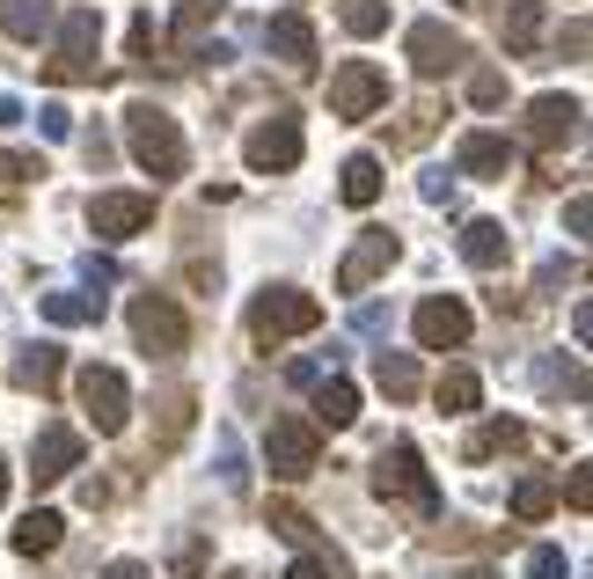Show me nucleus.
<instances>
[{
    "label": "nucleus",
    "instance_id": "1",
    "mask_svg": "<svg viewBox=\"0 0 593 579\" xmlns=\"http://www.w3.org/2000/svg\"><path fill=\"white\" fill-rule=\"evenodd\" d=\"M125 147H132V161H140L155 184H176L184 176V133H176V118L161 104H132L125 110Z\"/></svg>",
    "mask_w": 593,
    "mask_h": 579
},
{
    "label": "nucleus",
    "instance_id": "2",
    "mask_svg": "<svg viewBox=\"0 0 593 579\" xmlns=\"http://www.w3.org/2000/svg\"><path fill=\"white\" fill-rule=\"evenodd\" d=\"M315 323H323V301L300 294V286H264V294L249 301V337H264V345H279V337H308Z\"/></svg>",
    "mask_w": 593,
    "mask_h": 579
},
{
    "label": "nucleus",
    "instance_id": "3",
    "mask_svg": "<svg viewBox=\"0 0 593 579\" xmlns=\"http://www.w3.org/2000/svg\"><path fill=\"white\" fill-rule=\"evenodd\" d=\"M59 30V52H52V81H96V45H103V16L96 8H67V16L52 22Z\"/></svg>",
    "mask_w": 593,
    "mask_h": 579
},
{
    "label": "nucleus",
    "instance_id": "4",
    "mask_svg": "<svg viewBox=\"0 0 593 579\" xmlns=\"http://www.w3.org/2000/svg\"><path fill=\"white\" fill-rule=\"evenodd\" d=\"M374 492H382V499H411L418 513H439V492H433V477H425V455L411 448V440L382 448V462H374Z\"/></svg>",
    "mask_w": 593,
    "mask_h": 579
},
{
    "label": "nucleus",
    "instance_id": "5",
    "mask_svg": "<svg viewBox=\"0 0 593 579\" xmlns=\"http://www.w3.org/2000/svg\"><path fill=\"white\" fill-rule=\"evenodd\" d=\"M132 337H140L147 360H176V352L191 345V323H184V308L169 294H140L132 301Z\"/></svg>",
    "mask_w": 593,
    "mask_h": 579
},
{
    "label": "nucleus",
    "instance_id": "6",
    "mask_svg": "<svg viewBox=\"0 0 593 579\" xmlns=\"http://www.w3.org/2000/svg\"><path fill=\"white\" fill-rule=\"evenodd\" d=\"M382 104H388V73L374 67V59H345V67L330 73V118L359 125V118H374Z\"/></svg>",
    "mask_w": 593,
    "mask_h": 579
},
{
    "label": "nucleus",
    "instance_id": "7",
    "mask_svg": "<svg viewBox=\"0 0 593 579\" xmlns=\"http://www.w3.org/2000/svg\"><path fill=\"white\" fill-rule=\"evenodd\" d=\"M396 257H403V243H396L388 228H359V243H352L345 264H337V294H367V286L382 279Z\"/></svg>",
    "mask_w": 593,
    "mask_h": 579
},
{
    "label": "nucleus",
    "instance_id": "8",
    "mask_svg": "<svg viewBox=\"0 0 593 579\" xmlns=\"http://www.w3.org/2000/svg\"><path fill=\"white\" fill-rule=\"evenodd\" d=\"M243 161H249L257 176L294 169V161H300V125H294V110H271V118H264L257 133L243 140Z\"/></svg>",
    "mask_w": 593,
    "mask_h": 579
},
{
    "label": "nucleus",
    "instance_id": "9",
    "mask_svg": "<svg viewBox=\"0 0 593 579\" xmlns=\"http://www.w3.org/2000/svg\"><path fill=\"white\" fill-rule=\"evenodd\" d=\"M81 411L96 433H125V419H132V389H125L118 367H81Z\"/></svg>",
    "mask_w": 593,
    "mask_h": 579
},
{
    "label": "nucleus",
    "instance_id": "10",
    "mask_svg": "<svg viewBox=\"0 0 593 579\" xmlns=\"http://www.w3.org/2000/svg\"><path fill=\"white\" fill-rule=\"evenodd\" d=\"M315 455H323V440H315L308 419H271V433H264V462H271V477H308Z\"/></svg>",
    "mask_w": 593,
    "mask_h": 579
},
{
    "label": "nucleus",
    "instance_id": "11",
    "mask_svg": "<svg viewBox=\"0 0 593 579\" xmlns=\"http://www.w3.org/2000/svg\"><path fill=\"white\" fill-rule=\"evenodd\" d=\"M470 301H462V294H425L418 301V316H411V331H418V345L425 352H454V345H462V337H470Z\"/></svg>",
    "mask_w": 593,
    "mask_h": 579
},
{
    "label": "nucleus",
    "instance_id": "12",
    "mask_svg": "<svg viewBox=\"0 0 593 579\" xmlns=\"http://www.w3.org/2000/svg\"><path fill=\"white\" fill-rule=\"evenodd\" d=\"M403 52H411V67H418L425 81H439V73H454L462 59H470V37H462V30H447V22H411Z\"/></svg>",
    "mask_w": 593,
    "mask_h": 579
},
{
    "label": "nucleus",
    "instance_id": "13",
    "mask_svg": "<svg viewBox=\"0 0 593 579\" xmlns=\"http://www.w3.org/2000/svg\"><path fill=\"white\" fill-rule=\"evenodd\" d=\"M147 220H155V198L147 192H96L88 198V228L103 235V243H132Z\"/></svg>",
    "mask_w": 593,
    "mask_h": 579
},
{
    "label": "nucleus",
    "instance_id": "14",
    "mask_svg": "<svg viewBox=\"0 0 593 579\" xmlns=\"http://www.w3.org/2000/svg\"><path fill=\"white\" fill-rule=\"evenodd\" d=\"M586 133V104L579 96H535L527 104V140L535 147H564V140H579Z\"/></svg>",
    "mask_w": 593,
    "mask_h": 579
},
{
    "label": "nucleus",
    "instance_id": "15",
    "mask_svg": "<svg viewBox=\"0 0 593 579\" xmlns=\"http://www.w3.org/2000/svg\"><path fill=\"white\" fill-rule=\"evenodd\" d=\"M81 470V433L73 425H45V433L30 440V477L37 484H59V477Z\"/></svg>",
    "mask_w": 593,
    "mask_h": 579
},
{
    "label": "nucleus",
    "instance_id": "16",
    "mask_svg": "<svg viewBox=\"0 0 593 579\" xmlns=\"http://www.w3.org/2000/svg\"><path fill=\"white\" fill-rule=\"evenodd\" d=\"M454 169L476 176V184H498V176H513V140H498V133H462V140H454Z\"/></svg>",
    "mask_w": 593,
    "mask_h": 579
},
{
    "label": "nucleus",
    "instance_id": "17",
    "mask_svg": "<svg viewBox=\"0 0 593 579\" xmlns=\"http://www.w3.org/2000/svg\"><path fill=\"white\" fill-rule=\"evenodd\" d=\"M264 45H271L286 67H315V22H300V16H271L264 22Z\"/></svg>",
    "mask_w": 593,
    "mask_h": 579
},
{
    "label": "nucleus",
    "instance_id": "18",
    "mask_svg": "<svg viewBox=\"0 0 593 579\" xmlns=\"http://www.w3.org/2000/svg\"><path fill=\"white\" fill-rule=\"evenodd\" d=\"M59 8L52 0H0V30L16 37V45H37V37H52Z\"/></svg>",
    "mask_w": 593,
    "mask_h": 579
},
{
    "label": "nucleus",
    "instance_id": "19",
    "mask_svg": "<svg viewBox=\"0 0 593 579\" xmlns=\"http://www.w3.org/2000/svg\"><path fill=\"white\" fill-rule=\"evenodd\" d=\"M462 257H470L476 272H498V264L513 257V235L498 228V220H470V228H462Z\"/></svg>",
    "mask_w": 593,
    "mask_h": 579
},
{
    "label": "nucleus",
    "instance_id": "20",
    "mask_svg": "<svg viewBox=\"0 0 593 579\" xmlns=\"http://www.w3.org/2000/svg\"><path fill=\"white\" fill-rule=\"evenodd\" d=\"M59 374H67V352L59 345H22V360H16V389H59Z\"/></svg>",
    "mask_w": 593,
    "mask_h": 579
},
{
    "label": "nucleus",
    "instance_id": "21",
    "mask_svg": "<svg viewBox=\"0 0 593 579\" xmlns=\"http://www.w3.org/2000/svg\"><path fill=\"white\" fill-rule=\"evenodd\" d=\"M433 404L447 411V419H470V411L484 404V382H476L470 367H447V374H439V382H433Z\"/></svg>",
    "mask_w": 593,
    "mask_h": 579
},
{
    "label": "nucleus",
    "instance_id": "22",
    "mask_svg": "<svg viewBox=\"0 0 593 579\" xmlns=\"http://www.w3.org/2000/svg\"><path fill=\"white\" fill-rule=\"evenodd\" d=\"M352 419H359V389H352V382H337V374H330V382H315V425L345 433Z\"/></svg>",
    "mask_w": 593,
    "mask_h": 579
},
{
    "label": "nucleus",
    "instance_id": "23",
    "mask_svg": "<svg viewBox=\"0 0 593 579\" xmlns=\"http://www.w3.org/2000/svg\"><path fill=\"white\" fill-rule=\"evenodd\" d=\"M337 198H345V206H374V198H382V161L352 155L345 169H337Z\"/></svg>",
    "mask_w": 593,
    "mask_h": 579
},
{
    "label": "nucleus",
    "instance_id": "24",
    "mask_svg": "<svg viewBox=\"0 0 593 579\" xmlns=\"http://www.w3.org/2000/svg\"><path fill=\"white\" fill-rule=\"evenodd\" d=\"M37 308H45V323H59V331H81V323L103 316V294H45Z\"/></svg>",
    "mask_w": 593,
    "mask_h": 579
},
{
    "label": "nucleus",
    "instance_id": "25",
    "mask_svg": "<svg viewBox=\"0 0 593 579\" xmlns=\"http://www.w3.org/2000/svg\"><path fill=\"white\" fill-rule=\"evenodd\" d=\"M59 536H67V521H59L52 507H37L30 521L16 528V550H22V558H52V550H59Z\"/></svg>",
    "mask_w": 593,
    "mask_h": 579
},
{
    "label": "nucleus",
    "instance_id": "26",
    "mask_svg": "<svg viewBox=\"0 0 593 579\" xmlns=\"http://www.w3.org/2000/svg\"><path fill=\"white\" fill-rule=\"evenodd\" d=\"M213 22H220V0H184V8H176V59H191Z\"/></svg>",
    "mask_w": 593,
    "mask_h": 579
},
{
    "label": "nucleus",
    "instance_id": "27",
    "mask_svg": "<svg viewBox=\"0 0 593 579\" xmlns=\"http://www.w3.org/2000/svg\"><path fill=\"white\" fill-rule=\"evenodd\" d=\"M557 513V484L550 477H521L513 484V521H550Z\"/></svg>",
    "mask_w": 593,
    "mask_h": 579
},
{
    "label": "nucleus",
    "instance_id": "28",
    "mask_svg": "<svg viewBox=\"0 0 593 579\" xmlns=\"http://www.w3.org/2000/svg\"><path fill=\"white\" fill-rule=\"evenodd\" d=\"M374 382H382L388 396H418V360H411V352H374Z\"/></svg>",
    "mask_w": 593,
    "mask_h": 579
},
{
    "label": "nucleus",
    "instance_id": "29",
    "mask_svg": "<svg viewBox=\"0 0 593 579\" xmlns=\"http://www.w3.org/2000/svg\"><path fill=\"white\" fill-rule=\"evenodd\" d=\"M542 45V0H513V16H506V52H535Z\"/></svg>",
    "mask_w": 593,
    "mask_h": 579
},
{
    "label": "nucleus",
    "instance_id": "30",
    "mask_svg": "<svg viewBox=\"0 0 593 579\" xmlns=\"http://www.w3.org/2000/svg\"><path fill=\"white\" fill-rule=\"evenodd\" d=\"M337 22H345L352 37H382L388 30V0H345V8H337Z\"/></svg>",
    "mask_w": 593,
    "mask_h": 579
},
{
    "label": "nucleus",
    "instance_id": "31",
    "mask_svg": "<svg viewBox=\"0 0 593 579\" xmlns=\"http://www.w3.org/2000/svg\"><path fill=\"white\" fill-rule=\"evenodd\" d=\"M535 382L550 389V396H572V404H586V374H579V367H564V360H542V367H535Z\"/></svg>",
    "mask_w": 593,
    "mask_h": 579
},
{
    "label": "nucleus",
    "instance_id": "32",
    "mask_svg": "<svg viewBox=\"0 0 593 579\" xmlns=\"http://www.w3.org/2000/svg\"><path fill=\"white\" fill-rule=\"evenodd\" d=\"M521 440H527V433H521V425H513V419H491L484 433L470 440V455H498V448H521Z\"/></svg>",
    "mask_w": 593,
    "mask_h": 579
},
{
    "label": "nucleus",
    "instance_id": "33",
    "mask_svg": "<svg viewBox=\"0 0 593 579\" xmlns=\"http://www.w3.org/2000/svg\"><path fill=\"white\" fill-rule=\"evenodd\" d=\"M220 484H227V492H243V484H249V462H243V440H235V433H220Z\"/></svg>",
    "mask_w": 593,
    "mask_h": 579
},
{
    "label": "nucleus",
    "instance_id": "34",
    "mask_svg": "<svg viewBox=\"0 0 593 579\" xmlns=\"http://www.w3.org/2000/svg\"><path fill=\"white\" fill-rule=\"evenodd\" d=\"M470 104L476 110H498V104H506V73H491V67L470 73Z\"/></svg>",
    "mask_w": 593,
    "mask_h": 579
},
{
    "label": "nucleus",
    "instance_id": "35",
    "mask_svg": "<svg viewBox=\"0 0 593 579\" xmlns=\"http://www.w3.org/2000/svg\"><path fill=\"white\" fill-rule=\"evenodd\" d=\"M527 579H572V565H564L557 543H542V550H527Z\"/></svg>",
    "mask_w": 593,
    "mask_h": 579
},
{
    "label": "nucleus",
    "instance_id": "36",
    "mask_svg": "<svg viewBox=\"0 0 593 579\" xmlns=\"http://www.w3.org/2000/svg\"><path fill=\"white\" fill-rule=\"evenodd\" d=\"M271 528H279L286 543H308V536H315V521H308L300 507H271Z\"/></svg>",
    "mask_w": 593,
    "mask_h": 579
},
{
    "label": "nucleus",
    "instance_id": "37",
    "mask_svg": "<svg viewBox=\"0 0 593 579\" xmlns=\"http://www.w3.org/2000/svg\"><path fill=\"white\" fill-rule=\"evenodd\" d=\"M286 579H345V565H337V558H315V550H308V558L286 565Z\"/></svg>",
    "mask_w": 593,
    "mask_h": 579
},
{
    "label": "nucleus",
    "instance_id": "38",
    "mask_svg": "<svg viewBox=\"0 0 593 579\" xmlns=\"http://www.w3.org/2000/svg\"><path fill=\"white\" fill-rule=\"evenodd\" d=\"M37 133H45V140H73V110L67 104H45V110H37Z\"/></svg>",
    "mask_w": 593,
    "mask_h": 579
},
{
    "label": "nucleus",
    "instance_id": "39",
    "mask_svg": "<svg viewBox=\"0 0 593 579\" xmlns=\"http://www.w3.org/2000/svg\"><path fill=\"white\" fill-rule=\"evenodd\" d=\"M30 176H45L37 155H0V184H30Z\"/></svg>",
    "mask_w": 593,
    "mask_h": 579
},
{
    "label": "nucleus",
    "instance_id": "40",
    "mask_svg": "<svg viewBox=\"0 0 593 579\" xmlns=\"http://www.w3.org/2000/svg\"><path fill=\"white\" fill-rule=\"evenodd\" d=\"M564 499H572V507H579V513H586V507H593V470H586V462H579V470H572V477H564Z\"/></svg>",
    "mask_w": 593,
    "mask_h": 579
},
{
    "label": "nucleus",
    "instance_id": "41",
    "mask_svg": "<svg viewBox=\"0 0 593 579\" xmlns=\"http://www.w3.org/2000/svg\"><path fill=\"white\" fill-rule=\"evenodd\" d=\"M447 192H454L447 169H425V176H418V198H425V206H447Z\"/></svg>",
    "mask_w": 593,
    "mask_h": 579
},
{
    "label": "nucleus",
    "instance_id": "42",
    "mask_svg": "<svg viewBox=\"0 0 593 579\" xmlns=\"http://www.w3.org/2000/svg\"><path fill=\"white\" fill-rule=\"evenodd\" d=\"M81 279L88 286H110V279H118V264H110V257H81Z\"/></svg>",
    "mask_w": 593,
    "mask_h": 579
},
{
    "label": "nucleus",
    "instance_id": "43",
    "mask_svg": "<svg viewBox=\"0 0 593 579\" xmlns=\"http://www.w3.org/2000/svg\"><path fill=\"white\" fill-rule=\"evenodd\" d=\"M103 579H155V572H147L140 558H110V565H103Z\"/></svg>",
    "mask_w": 593,
    "mask_h": 579
},
{
    "label": "nucleus",
    "instance_id": "44",
    "mask_svg": "<svg viewBox=\"0 0 593 579\" xmlns=\"http://www.w3.org/2000/svg\"><path fill=\"white\" fill-rule=\"evenodd\" d=\"M586 220H593V206H586V192H579L572 206H564V228H572V235H586Z\"/></svg>",
    "mask_w": 593,
    "mask_h": 579
},
{
    "label": "nucleus",
    "instance_id": "45",
    "mask_svg": "<svg viewBox=\"0 0 593 579\" xmlns=\"http://www.w3.org/2000/svg\"><path fill=\"white\" fill-rule=\"evenodd\" d=\"M8 125H22V104H16V96H0V133H8Z\"/></svg>",
    "mask_w": 593,
    "mask_h": 579
},
{
    "label": "nucleus",
    "instance_id": "46",
    "mask_svg": "<svg viewBox=\"0 0 593 579\" xmlns=\"http://www.w3.org/2000/svg\"><path fill=\"white\" fill-rule=\"evenodd\" d=\"M454 579H498V572H491V565H470V572H454Z\"/></svg>",
    "mask_w": 593,
    "mask_h": 579
},
{
    "label": "nucleus",
    "instance_id": "47",
    "mask_svg": "<svg viewBox=\"0 0 593 579\" xmlns=\"http://www.w3.org/2000/svg\"><path fill=\"white\" fill-rule=\"evenodd\" d=\"M0 499H8V462H0Z\"/></svg>",
    "mask_w": 593,
    "mask_h": 579
},
{
    "label": "nucleus",
    "instance_id": "48",
    "mask_svg": "<svg viewBox=\"0 0 593 579\" xmlns=\"http://www.w3.org/2000/svg\"><path fill=\"white\" fill-rule=\"evenodd\" d=\"M227 579H249V572H227Z\"/></svg>",
    "mask_w": 593,
    "mask_h": 579
}]
</instances>
